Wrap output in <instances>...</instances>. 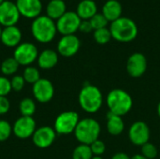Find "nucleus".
Listing matches in <instances>:
<instances>
[{"instance_id": "6e6552de", "label": "nucleus", "mask_w": 160, "mask_h": 159, "mask_svg": "<svg viewBox=\"0 0 160 159\" xmlns=\"http://www.w3.org/2000/svg\"><path fill=\"white\" fill-rule=\"evenodd\" d=\"M81 22L82 20L76 11H67L56 21L57 32L63 36L74 35L79 30Z\"/></svg>"}, {"instance_id": "a19ab883", "label": "nucleus", "mask_w": 160, "mask_h": 159, "mask_svg": "<svg viewBox=\"0 0 160 159\" xmlns=\"http://www.w3.org/2000/svg\"><path fill=\"white\" fill-rule=\"evenodd\" d=\"M4 1H5V0H0V5H1V4H2V3L4 2Z\"/></svg>"}, {"instance_id": "cd10ccee", "label": "nucleus", "mask_w": 160, "mask_h": 159, "mask_svg": "<svg viewBox=\"0 0 160 159\" xmlns=\"http://www.w3.org/2000/svg\"><path fill=\"white\" fill-rule=\"evenodd\" d=\"M90 23L92 25L93 30H98L101 28H105L108 25V20L105 18V16L102 13H97L95 16H93L90 20Z\"/></svg>"}, {"instance_id": "0eeeda50", "label": "nucleus", "mask_w": 160, "mask_h": 159, "mask_svg": "<svg viewBox=\"0 0 160 159\" xmlns=\"http://www.w3.org/2000/svg\"><path fill=\"white\" fill-rule=\"evenodd\" d=\"M38 50L35 44L30 42H22L15 48L13 57L20 66L28 67L38 59Z\"/></svg>"}, {"instance_id": "a878e982", "label": "nucleus", "mask_w": 160, "mask_h": 159, "mask_svg": "<svg viewBox=\"0 0 160 159\" xmlns=\"http://www.w3.org/2000/svg\"><path fill=\"white\" fill-rule=\"evenodd\" d=\"M93 36H94L95 41L99 45H105V44L109 43L111 41V39L112 38L110 28H107V27L95 30Z\"/></svg>"}, {"instance_id": "f257e3e1", "label": "nucleus", "mask_w": 160, "mask_h": 159, "mask_svg": "<svg viewBox=\"0 0 160 159\" xmlns=\"http://www.w3.org/2000/svg\"><path fill=\"white\" fill-rule=\"evenodd\" d=\"M106 102L109 108V112L121 117L128 114L133 106L132 97L127 91L119 88L110 91Z\"/></svg>"}, {"instance_id": "c9c22d12", "label": "nucleus", "mask_w": 160, "mask_h": 159, "mask_svg": "<svg viewBox=\"0 0 160 159\" xmlns=\"http://www.w3.org/2000/svg\"><path fill=\"white\" fill-rule=\"evenodd\" d=\"M112 159H130V157L128 154L123 153V152H119V153L114 154Z\"/></svg>"}, {"instance_id": "58836bf2", "label": "nucleus", "mask_w": 160, "mask_h": 159, "mask_svg": "<svg viewBox=\"0 0 160 159\" xmlns=\"http://www.w3.org/2000/svg\"><path fill=\"white\" fill-rule=\"evenodd\" d=\"M92 159H103L101 157H99V156H94Z\"/></svg>"}, {"instance_id": "f03ea898", "label": "nucleus", "mask_w": 160, "mask_h": 159, "mask_svg": "<svg viewBox=\"0 0 160 159\" xmlns=\"http://www.w3.org/2000/svg\"><path fill=\"white\" fill-rule=\"evenodd\" d=\"M31 32L37 41L49 43L55 37L57 33L56 22L47 15H39L32 22Z\"/></svg>"}, {"instance_id": "ea45409f", "label": "nucleus", "mask_w": 160, "mask_h": 159, "mask_svg": "<svg viewBox=\"0 0 160 159\" xmlns=\"http://www.w3.org/2000/svg\"><path fill=\"white\" fill-rule=\"evenodd\" d=\"M2 28H1V25H0V40H1V35H2Z\"/></svg>"}, {"instance_id": "39448f33", "label": "nucleus", "mask_w": 160, "mask_h": 159, "mask_svg": "<svg viewBox=\"0 0 160 159\" xmlns=\"http://www.w3.org/2000/svg\"><path fill=\"white\" fill-rule=\"evenodd\" d=\"M101 127L99 123L93 118H83L80 120L74 135L81 144L90 145L97 141L100 135Z\"/></svg>"}, {"instance_id": "f704fd0d", "label": "nucleus", "mask_w": 160, "mask_h": 159, "mask_svg": "<svg viewBox=\"0 0 160 159\" xmlns=\"http://www.w3.org/2000/svg\"><path fill=\"white\" fill-rule=\"evenodd\" d=\"M79 30L81 32H82V33H90L91 31H93V28H92V25L90 23V21L89 20L82 21L81 24H80Z\"/></svg>"}, {"instance_id": "7c9ffc66", "label": "nucleus", "mask_w": 160, "mask_h": 159, "mask_svg": "<svg viewBox=\"0 0 160 159\" xmlns=\"http://www.w3.org/2000/svg\"><path fill=\"white\" fill-rule=\"evenodd\" d=\"M10 83H11V88L14 92H20L23 89L26 82L22 75H14L10 80Z\"/></svg>"}, {"instance_id": "ddd939ff", "label": "nucleus", "mask_w": 160, "mask_h": 159, "mask_svg": "<svg viewBox=\"0 0 160 159\" xmlns=\"http://www.w3.org/2000/svg\"><path fill=\"white\" fill-rule=\"evenodd\" d=\"M20 16L18 7L12 1L5 0L0 5V25L5 27L16 25Z\"/></svg>"}, {"instance_id": "4be33fe9", "label": "nucleus", "mask_w": 160, "mask_h": 159, "mask_svg": "<svg viewBox=\"0 0 160 159\" xmlns=\"http://www.w3.org/2000/svg\"><path fill=\"white\" fill-rule=\"evenodd\" d=\"M125 129V123L121 116L109 112L107 114V130L112 136L120 135Z\"/></svg>"}, {"instance_id": "72a5a7b5", "label": "nucleus", "mask_w": 160, "mask_h": 159, "mask_svg": "<svg viewBox=\"0 0 160 159\" xmlns=\"http://www.w3.org/2000/svg\"><path fill=\"white\" fill-rule=\"evenodd\" d=\"M10 109V102L7 97H0V115H4L8 112Z\"/></svg>"}, {"instance_id": "bb28decb", "label": "nucleus", "mask_w": 160, "mask_h": 159, "mask_svg": "<svg viewBox=\"0 0 160 159\" xmlns=\"http://www.w3.org/2000/svg\"><path fill=\"white\" fill-rule=\"evenodd\" d=\"M22 77H23L26 83H30L32 85L34 83H36L38 80L41 79L39 70L37 67H31V66H28L24 68L23 73H22Z\"/></svg>"}, {"instance_id": "c85d7f7f", "label": "nucleus", "mask_w": 160, "mask_h": 159, "mask_svg": "<svg viewBox=\"0 0 160 159\" xmlns=\"http://www.w3.org/2000/svg\"><path fill=\"white\" fill-rule=\"evenodd\" d=\"M12 133V126L7 120H0V142L8 140Z\"/></svg>"}, {"instance_id": "2f4dec72", "label": "nucleus", "mask_w": 160, "mask_h": 159, "mask_svg": "<svg viewBox=\"0 0 160 159\" xmlns=\"http://www.w3.org/2000/svg\"><path fill=\"white\" fill-rule=\"evenodd\" d=\"M90 148H91V151L93 153L94 156H99L101 157L105 151H106V145H105V142L99 139H98L97 141H95L92 144H90Z\"/></svg>"}, {"instance_id": "dca6fc26", "label": "nucleus", "mask_w": 160, "mask_h": 159, "mask_svg": "<svg viewBox=\"0 0 160 159\" xmlns=\"http://www.w3.org/2000/svg\"><path fill=\"white\" fill-rule=\"evenodd\" d=\"M15 4L20 14L29 19H36L40 15L42 10L40 0H16Z\"/></svg>"}, {"instance_id": "20e7f679", "label": "nucleus", "mask_w": 160, "mask_h": 159, "mask_svg": "<svg viewBox=\"0 0 160 159\" xmlns=\"http://www.w3.org/2000/svg\"><path fill=\"white\" fill-rule=\"evenodd\" d=\"M78 100L81 108L84 112L95 113L102 107L103 96L98 87L92 84H86L81 89Z\"/></svg>"}, {"instance_id": "5701e85b", "label": "nucleus", "mask_w": 160, "mask_h": 159, "mask_svg": "<svg viewBox=\"0 0 160 159\" xmlns=\"http://www.w3.org/2000/svg\"><path fill=\"white\" fill-rule=\"evenodd\" d=\"M20 67V64L16 61V59L12 56V57H8L6 58L0 67V70L2 72V74L7 77V76H14L15 73L18 71Z\"/></svg>"}, {"instance_id": "393cba45", "label": "nucleus", "mask_w": 160, "mask_h": 159, "mask_svg": "<svg viewBox=\"0 0 160 159\" xmlns=\"http://www.w3.org/2000/svg\"><path fill=\"white\" fill-rule=\"evenodd\" d=\"M94 157L90 145L79 144L75 147L72 153V159H92Z\"/></svg>"}, {"instance_id": "b1692460", "label": "nucleus", "mask_w": 160, "mask_h": 159, "mask_svg": "<svg viewBox=\"0 0 160 159\" xmlns=\"http://www.w3.org/2000/svg\"><path fill=\"white\" fill-rule=\"evenodd\" d=\"M19 111L21 116H32L37 111V105L33 98L24 97L19 103Z\"/></svg>"}, {"instance_id": "473e14b6", "label": "nucleus", "mask_w": 160, "mask_h": 159, "mask_svg": "<svg viewBox=\"0 0 160 159\" xmlns=\"http://www.w3.org/2000/svg\"><path fill=\"white\" fill-rule=\"evenodd\" d=\"M11 91L10 80L5 76H0V97H7Z\"/></svg>"}, {"instance_id": "f3484780", "label": "nucleus", "mask_w": 160, "mask_h": 159, "mask_svg": "<svg viewBox=\"0 0 160 159\" xmlns=\"http://www.w3.org/2000/svg\"><path fill=\"white\" fill-rule=\"evenodd\" d=\"M22 31L16 25L4 27L1 35V42L9 48L17 47L22 42Z\"/></svg>"}, {"instance_id": "6ab92c4d", "label": "nucleus", "mask_w": 160, "mask_h": 159, "mask_svg": "<svg viewBox=\"0 0 160 159\" xmlns=\"http://www.w3.org/2000/svg\"><path fill=\"white\" fill-rule=\"evenodd\" d=\"M123 7L118 0H108L102 7V14L108 22H114L122 17Z\"/></svg>"}, {"instance_id": "c756f323", "label": "nucleus", "mask_w": 160, "mask_h": 159, "mask_svg": "<svg viewBox=\"0 0 160 159\" xmlns=\"http://www.w3.org/2000/svg\"><path fill=\"white\" fill-rule=\"evenodd\" d=\"M158 150L157 146L151 142H147L142 146V155L147 159H155L158 157Z\"/></svg>"}, {"instance_id": "423d86ee", "label": "nucleus", "mask_w": 160, "mask_h": 159, "mask_svg": "<svg viewBox=\"0 0 160 159\" xmlns=\"http://www.w3.org/2000/svg\"><path fill=\"white\" fill-rule=\"evenodd\" d=\"M79 122L80 116L76 112H63L55 118L53 128L59 135H68L74 133Z\"/></svg>"}, {"instance_id": "f8f14e48", "label": "nucleus", "mask_w": 160, "mask_h": 159, "mask_svg": "<svg viewBox=\"0 0 160 159\" xmlns=\"http://www.w3.org/2000/svg\"><path fill=\"white\" fill-rule=\"evenodd\" d=\"M57 133L54 128L49 126L38 127L32 136V142L35 146L40 149H46L52 145L56 139Z\"/></svg>"}, {"instance_id": "412c9836", "label": "nucleus", "mask_w": 160, "mask_h": 159, "mask_svg": "<svg viewBox=\"0 0 160 159\" xmlns=\"http://www.w3.org/2000/svg\"><path fill=\"white\" fill-rule=\"evenodd\" d=\"M46 12L48 17L57 21L67 12V5L64 0H51L46 7Z\"/></svg>"}, {"instance_id": "2eb2a0df", "label": "nucleus", "mask_w": 160, "mask_h": 159, "mask_svg": "<svg viewBox=\"0 0 160 159\" xmlns=\"http://www.w3.org/2000/svg\"><path fill=\"white\" fill-rule=\"evenodd\" d=\"M81 41L76 35L63 36L57 43V52L64 57L74 56L80 50Z\"/></svg>"}, {"instance_id": "a211bd4d", "label": "nucleus", "mask_w": 160, "mask_h": 159, "mask_svg": "<svg viewBox=\"0 0 160 159\" xmlns=\"http://www.w3.org/2000/svg\"><path fill=\"white\" fill-rule=\"evenodd\" d=\"M58 52L52 49H46L42 51L37 59L38 65L41 69L49 70L53 68L58 63Z\"/></svg>"}, {"instance_id": "9d476101", "label": "nucleus", "mask_w": 160, "mask_h": 159, "mask_svg": "<svg viewBox=\"0 0 160 159\" xmlns=\"http://www.w3.org/2000/svg\"><path fill=\"white\" fill-rule=\"evenodd\" d=\"M32 93L34 98L39 103L50 102L54 96V86L48 79H40L33 84Z\"/></svg>"}, {"instance_id": "4c0bfd02", "label": "nucleus", "mask_w": 160, "mask_h": 159, "mask_svg": "<svg viewBox=\"0 0 160 159\" xmlns=\"http://www.w3.org/2000/svg\"><path fill=\"white\" fill-rule=\"evenodd\" d=\"M158 116H159L160 118V101L159 103H158Z\"/></svg>"}, {"instance_id": "1a4fd4ad", "label": "nucleus", "mask_w": 160, "mask_h": 159, "mask_svg": "<svg viewBox=\"0 0 160 159\" xmlns=\"http://www.w3.org/2000/svg\"><path fill=\"white\" fill-rule=\"evenodd\" d=\"M37 129V124L32 116H21L12 126V131L15 137L21 140L32 138Z\"/></svg>"}, {"instance_id": "4468645a", "label": "nucleus", "mask_w": 160, "mask_h": 159, "mask_svg": "<svg viewBox=\"0 0 160 159\" xmlns=\"http://www.w3.org/2000/svg\"><path fill=\"white\" fill-rule=\"evenodd\" d=\"M147 69V59L142 52L132 53L127 61V71L132 78L142 77Z\"/></svg>"}, {"instance_id": "e433bc0d", "label": "nucleus", "mask_w": 160, "mask_h": 159, "mask_svg": "<svg viewBox=\"0 0 160 159\" xmlns=\"http://www.w3.org/2000/svg\"><path fill=\"white\" fill-rule=\"evenodd\" d=\"M130 159H147L146 157H144L142 154H139V155H135L133 156L132 157H130Z\"/></svg>"}, {"instance_id": "9b49d317", "label": "nucleus", "mask_w": 160, "mask_h": 159, "mask_svg": "<svg viewBox=\"0 0 160 159\" xmlns=\"http://www.w3.org/2000/svg\"><path fill=\"white\" fill-rule=\"evenodd\" d=\"M128 138L130 142L136 146H142L149 142L150 128L143 121H137L131 125L128 130Z\"/></svg>"}, {"instance_id": "7ed1b4c3", "label": "nucleus", "mask_w": 160, "mask_h": 159, "mask_svg": "<svg viewBox=\"0 0 160 159\" xmlns=\"http://www.w3.org/2000/svg\"><path fill=\"white\" fill-rule=\"evenodd\" d=\"M110 31L113 39L119 42H130L139 33L136 22L128 17H121L111 22Z\"/></svg>"}, {"instance_id": "aec40b11", "label": "nucleus", "mask_w": 160, "mask_h": 159, "mask_svg": "<svg viewBox=\"0 0 160 159\" xmlns=\"http://www.w3.org/2000/svg\"><path fill=\"white\" fill-rule=\"evenodd\" d=\"M76 13L82 21L90 20L98 13V6L94 0H82L77 6Z\"/></svg>"}]
</instances>
